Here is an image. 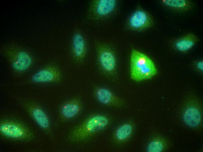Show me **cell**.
<instances>
[{"instance_id": "1", "label": "cell", "mask_w": 203, "mask_h": 152, "mask_svg": "<svg viewBox=\"0 0 203 152\" xmlns=\"http://www.w3.org/2000/svg\"><path fill=\"white\" fill-rule=\"evenodd\" d=\"M110 122L109 118L105 115H91L72 129L68 134V139L74 143L86 141L104 129Z\"/></svg>"}, {"instance_id": "2", "label": "cell", "mask_w": 203, "mask_h": 152, "mask_svg": "<svg viewBox=\"0 0 203 152\" xmlns=\"http://www.w3.org/2000/svg\"><path fill=\"white\" fill-rule=\"evenodd\" d=\"M130 72L131 79L139 82L152 78L157 74V70L154 63L148 56L133 49L130 57Z\"/></svg>"}, {"instance_id": "3", "label": "cell", "mask_w": 203, "mask_h": 152, "mask_svg": "<svg viewBox=\"0 0 203 152\" xmlns=\"http://www.w3.org/2000/svg\"><path fill=\"white\" fill-rule=\"evenodd\" d=\"M96 49L101 72L109 80H116L118 74L117 62L114 50L110 45L103 43L97 44Z\"/></svg>"}, {"instance_id": "4", "label": "cell", "mask_w": 203, "mask_h": 152, "mask_svg": "<svg viewBox=\"0 0 203 152\" xmlns=\"http://www.w3.org/2000/svg\"><path fill=\"white\" fill-rule=\"evenodd\" d=\"M4 54L8 61L12 72L16 76H20L27 73L32 67L33 59L26 51L9 47L4 50Z\"/></svg>"}, {"instance_id": "5", "label": "cell", "mask_w": 203, "mask_h": 152, "mask_svg": "<svg viewBox=\"0 0 203 152\" xmlns=\"http://www.w3.org/2000/svg\"><path fill=\"white\" fill-rule=\"evenodd\" d=\"M0 133L2 136L16 140L29 141L34 137L32 132L26 125L10 119L0 121Z\"/></svg>"}, {"instance_id": "6", "label": "cell", "mask_w": 203, "mask_h": 152, "mask_svg": "<svg viewBox=\"0 0 203 152\" xmlns=\"http://www.w3.org/2000/svg\"><path fill=\"white\" fill-rule=\"evenodd\" d=\"M21 106L39 127L47 135L53 137L49 118L45 110L38 103L33 101L22 99Z\"/></svg>"}, {"instance_id": "7", "label": "cell", "mask_w": 203, "mask_h": 152, "mask_svg": "<svg viewBox=\"0 0 203 152\" xmlns=\"http://www.w3.org/2000/svg\"><path fill=\"white\" fill-rule=\"evenodd\" d=\"M155 22L153 15L141 7L138 6L128 17L125 25L129 30L142 31L153 27Z\"/></svg>"}, {"instance_id": "8", "label": "cell", "mask_w": 203, "mask_h": 152, "mask_svg": "<svg viewBox=\"0 0 203 152\" xmlns=\"http://www.w3.org/2000/svg\"><path fill=\"white\" fill-rule=\"evenodd\" d=\"M62 74L60 69L54 65L47 66L33 74L30 81L34 83H57L61 81Z\"/></svg>"}, {"instance_id": "9", "label": "cell", "mask_w": 203, "mask_h": 152, "mask_svg": "<svg viewBox=\"0 0 203 152\" xmlns=\"http://www.w3.org/2000/svg\"><path fill=\"white\" fill-rule=\"evenodd\" d=\"M119 5L117 0H97L94 1L90 7L92 16L96 19L105 18L116 12Z\"/></svg>"}, {"instance_id": "10", "label": "cell", "mask_w": 203, "mask_h": 152, "mask_svg": "<svg viewBox=\"0 0 203 152\" xmlns=\"http://www.w3.org/2000/svg\"><path fill=\"white\" fill-rule=\"evenodd\" d=\"M93 94L98 102L105 106L120 108L125 104L124 99L115 94L109 89L104 87L99 86H94Z\"/></svg>"}, {"instance_id": "11", "label": "cell", "mask_w": 203, "mask_h": 152, "mask_svg": "<svg viewBox=\"0 0 203 152\" xmlns=\"http://www.w3.org/2000/svg\"><path fill=\"white\" fill-rule=\"evenodd\" d=\"M83 103L80 98L77 96L69 99L60 106L59 113L60 120L67 122L77 116L83 108Z\"/></svg>"}, {"instance_id": "12", "label": "cell", "mask_w": 203, "mask_h": 152, "mask_svg": "<svg viewBox=\"0 0 203 152\" xmlns=\"http://www.w3.org/2000/svg\"><path fill=\"white\" fill-rule=\"evenodd\" d=\"M200 41L199 37L195 33L190 32L171 41L173 47L181 53H186L190 50Z\"/></svg>"}, {"instance_id": "13", "label": "cell", "mask_w": 203, "mask_h": 152, "mask_svg": "<svg viewBox=\"0 0 203 152\" xmlns=\"http://www.w3.org/2000/svg\"><path fill=\"white\" fill-rule=\"evenodd\" d=\"M159 2L164 8L178 12L190 11L194 5L193 2L189 0H160Z\"/></svg>"}, {"instance_id": "14", "label": "cell", "mask_w": 203, "mask_h": 152, "mask_svg": "<svg viewBox=\"0 0 203 152\" xmlns=\"http://www.w3.org/2000/svg\"><path fill=\"white\" fill-rule=\"evenodd\" d=\"M183 118L184 123L191 127H196L201 123L202 117L198 108L194 105L187 107L183 113Z\"/></svg>"}, {"instance_id": "15", "label": "cell", "mask_w": 203, "mask_h": 152, "mask_svg": "<svg viewBox=\"0 0 203 152\" xmlns=\"http://www.w3.org/2000/svg\"><path fill=\"white\" fill-rule=\"evenodd\" d=\"M72 51L73 56L78 62L82 61L86 51V43L82 36L80 33H75L73 38Z\"/></svg>"}, {"instance_id": "16", "label": "cell", "mask_w": 203, "mask_h": 152, "mask_svg": "<svg viewBox=\"0 0 203 152\" xmlns=\"http://www.w3.org/2000/svg\"><path fill=\"white\" fill-rule=\"evenodd\" d=\"M133 128V124L130 122H126L120 125L114 132L113 136L114 141L118 144L125 142L131 136Z\"/></svg>"}, {"instance_id": "17", "label": "cell", "mask_w": 203, "mask_h": 152, "mask_svg": "<svg viewBox=\"0 0 203 152\" xmlns=\"http://www.w3.org/2000/svg\"><path fill=\"white\" fill-rule=\"evenodd\" d=\"M164 147V144L160 139H155L149 143L147 151L149 152H160L163 150Z\"/></svg>"}, {"instance_id": "18", "label": "cell", "mask_w": 203, "mask_h": 152, "mask_svg": "<svg viewBox=\"0 0 203 152\" xmlns=\"http://www.w3.org/2000/svg\"><path fill=\"white\" fill-rule=\"evenodd\" d=\"M193 68L200 74H202L203 72V60L202 59L196 60L192 62Z\"/></svg>"}]
</instances>
